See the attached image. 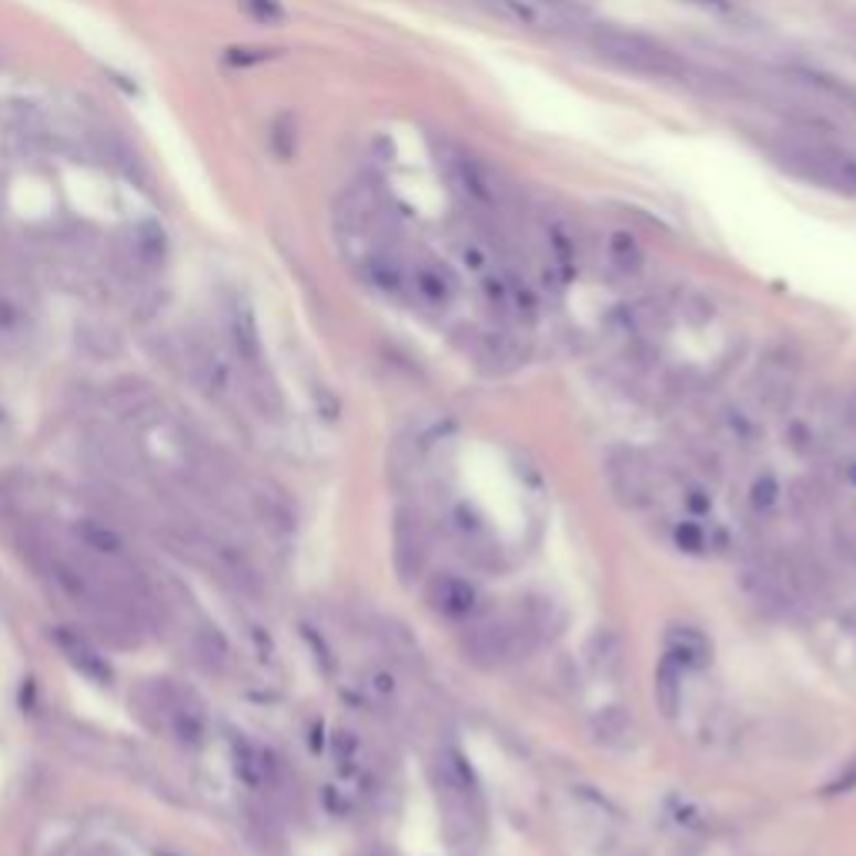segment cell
I'll list each match as a JSON object with an SVG mask.
<instances>
[{
	"mask_svg": "<svg viewBox=\"0 0 856 856\" xmlns=\"http://www.w3.org/2000/svg\"><path fill=\"white\" fill-rule=\"evenodd\" d=\"M683 679H686V669L679 663H673L669 656H663L659 666H656L653 696H656V706L666 719H676L679 709H683V693H686Z\"/></svg>",
	"mask_w": 856,
	"mask_h": 856,
	"instance_id": "44dd1931",
	"label": "cell"
},
{
	"mask_svg": "<svg viewBox=\"0 0 856 856\" xmlns=\"http://www.w3.org/2000/svg\"><path fill=\"white\" fill-rule=\"evenodd\" d=\"M237 4L252 21L268 24V28H275V24H282L288 18L285 8H282V0H237Z\"/></svg>",
	"mask_w": 856,
	"mask_h": 856,
	"instance_id": "4dcf8cb0",
	"label": "cell"
},
{
	"mask_svg": "<svg viewBox=\"0 0 856 856\" xmlns=\"http://www.w3.org/2000/svg\"><path fill=\"white\" fill-rule=\"evenodd\" d=\"M783 168L796 178L829 188L836 194L856 198V151L829 141H800L780 155Z\"/></svg>",
	"mask_w": 856,
	"mask_h": 856,
	"instance_id": "3957f363",
	"label": "cell"
},
{
	"mask_svg": "<svg viewBox=\"0 0 856 856\" xmlns=\"http://www.w3.org/2000/svg\"><path fill=\"white\" fill-rule=\"evenodd\" d=\"M28 331H31L28 298L11 285H0V341H24Z\"/></svg>",
	"mask_w": 856,
	"mask_h": 856,
	"instance_id": "7402d4cb",
	"label": "cell"
},
{
	"mask_svg": "<svg viewBox=\"0 0 856 856\" xmlns=\"http://www.w3.org/2000/svg\"><path fill=\"white\" fill-rule=\"evenodd\" d=\"M532 649L539 646L526 636L516 616H506V620L475 616L472 623H465V633H462V653L478 669H503L509 663L526 659Z\"/></svg>",
	"mask_w": 856,
	"mask_h": 856,
	"instance_id": "7a4b0ae2",
	"label": "cell"
},
{
	"mask_svg": "<svg viewBox=\"0 0 856 856\" xmlns=\"http://www.w3.org/2000/svg\"><path fill=\"white\" fill-rule=\"evenodd\" d=\"M605 478L613 496L626 509H646L656 499V468L646 455L633 448H616L605 458Z\"/></svg>",
	"mask_w": 856,
	"mask_h": 856,
	"instance_id": "277c9868",
	"label": "cell"
},
{
	"mask_svg": "<svg viewBox=\"0 0 856 856\" xmlns=\"http://www.w3.org/2000/svg\"><path fill=\"white\" fill-rule=\"evenodd\" d=\"M585 47L599 54L605 64H613L626 74L636 77H656V81H676L683 77L686 64L669 51L663 41L643 34V31H626L613 24H599L585 31Z\"/></svg>",
	"mask_w": 856,
	"mask_h": 856,
	"instance_id": "6da1fadb",
	"label": "cell"
},
{
	"mask_svg": "<svg viewBox=\"0 0 856 856\" xmlns=\"http://www.w3.org/2000/svg\"><path fill=\"white\" fill-rule=\"evenodd\" d=\"M448 529H452V539L458 542V549L465 552V559L478 569H499L503 566V546L499 539L493 536V529H488V522L468 506V503H458L452 512H448Z\"/></svg>",
	"mask_w": 856,
	"mask_h": 856,
	"instance_id": "8992f818",
	"label": "cell"
},
{
	"mask_svg": "<svg viewBox=\"0 0 856 856\" xmlns=\"http://www.w3.org/2000/svg\"><path fill=\"white\" fill-rule=\"evenodd\" d=\"M77 345L94 358H117L120 355V335L97 318H87L77 325Z\"/></svg>",
	"mask_w": 856,
	"mask_h": 856,
	"instance_id": "cb8c5ba5",
	"label": "cell"
},
{
	"mask_svg": "<svg viewBox=\"0 0 856 856\" xmlns=\"http://www.w3.org/2000/svg\"><path fill=\"white\" fill-rule=\"evenodd\" d=\"M843 468H846V482H849V485L856 488V462H846Z\"/></svg>",
	"mask_w": 856,
	"mask_h": 856,
	"instance_id": "8d00e7d4",
	"label": "cell"
},
{
	"mask_svg": "<svg viewBox=\"0 0 856 856\" xmlns=\"http://www.w3.org/2000/svg\"><path fill=\"white\" fill-rule=\"evenodd\" d=\"M438 165H445L448 181H452L455 191L465 194L468 201H475V204H482V208H499V204H503L499 181L488 175V168H482L475 158H468L465 151H448Z\"/></svg>",
	"mask_w": 856,
	"mask_h": 856,
	"instance_id": "9c48e42d",
	"label": "cell"
},
{
	"mask_svg": "<svg viewBox=\"0 0 856 856\" xmlns=\"http://www.w3.org/2000/svg\"><path fill=\"white\" fill-rule=\"evenodd\" d=\"M54 643H57V649L67 656V663H71L74 669H81L87 679H94V683H107V679H110V663L91 646L87 636H81V633H74V630H57V633H54Z\"/></svg>",
	"mask_w": 856,
	"mask_h": 856,
	"instance_id": "d6986e66",
	"label": "cell"
},
{
	"mask_svg": "<svg viewBox=\"0 0 856 856\" xmlns=\"http://www.w3.org/2000/svg\"><path fill=\"white\" fill-rule=\"evenodd\" d=\"M425 559H429V536H425L422 516L412 506H399L392 522V562L399 579L412 585L422 575Z\"/></svg>",
	"mask_w": 856,
	"mask_h": 856,
	"instance_id": "52a82bcc",
	"label": "cell"
},
{
	"mask_svg": "<svg viewBox=\"0 0 856 856\" xmlns=\"http://www.w3.org/2000/svg\"><path fill=\"white\" fill-rule=\"evenodd\" d=\"M683 506L689 512V519H706L712 512V496L706 493L702 485H689L683 493Z\"/></svg>",
	"mask_w": 856,
	"mask_h": 856,
	"instance_id": "d6a6232c",
	"label": "cell"
},
{
	"mask_svg": "<svg viewBox=\"0 0 856 856\" xmlns=\"http://www.w3.org/2000/svg\"><path fill=\"white\" fill-rule=\"evenodd\" d=\"M228 338H231V351L234 358L249 369L252 376H262V335H258V321L255 311L249 308V302H231L228 308Z\"/></svg>",
	"mask_w": 856,
	"mask_h": 856,
	"instance_id": "7c38bea8",
	"label": "cell"
},
{
	"mask_svg": "<svg viewBox=\"0 0 856 856\" xmlns=\"http://www.w3.org/2000/svg\"><path fill=\"white\" fill-rule=\"evenodd\" d=\"M128 262L138 272H158L168 262V234L158 221H145L131 231Z\"/></svg>",
	"mask_w": 856,
	"mask_h": 856,
	"instance_id": "ac0fdd59",
	"label": "cell"
},
{
	"mask_svg": "<svg viewBox=\"0 0 856 856\" xmlns=\"http://www.w3.org/2000/svg\"><path fill=\"white\" fill-rule=\"evenodd\" d=\"M252 499H255L262 519H265L272 529H278V532H292V529H295V512H292L288 499L278 493L275 485H265V482H262L255 493H252Z\"/></svg>",
	"mask_w": 856,
	"mask_h": 856,
	"instance_id": "d4e9b609",
	"label": "cell"
},
{
	"mask_svg": "<svg viewBox=\"0 0 856 856\" xmlns=\"http://www.w3.org/2000/svg\"><path fill=\"white\" fill-rule=\"evenodd\" d=\"M582 659H585V669L592 679H602V683H616L626 669V646H623V636L616 630H595L589 640H585V649H582Z\"/></svg>",
	"mask_w": 856,
	"mask_h": 856,
	"instance_id": "5bb4252c",
	"label": "cell"
},
{
	"mask_svg": "<svg viewBox=\"0 0 856 856\" xmlns=\"http://www.w3.org/2000/svg\"><path fill=\"white\" fill-rule=\"evenodd\" d=\"M592 740L605 750H630L636 740V716L623 702H609L592 716Z\"/></svg>",
	"mask_w": 856,
	"mask_h": 856,
	"instance_id": "2e32d148",
	"label": "cell"
},
{
	"mask_svg": "<svg viewBox=\"0 0 856 856\" xmlns=\"http://www.w3.org/2000/svg\"><path fill=\"white\" fill-rule=\"evenodd\" d=\"M475 8H482L488 18L526 28V31H549L552 28V8L539 4V0H472Z\"/></svg>",
	"mask_w": 856,
	"mask_h": 856,
	"instance_id": "e0dca14e",
	"label": "cell"
},
{
	"mask_svg": "<svg viewBox=\"0 0 856 856\" xmlns=\"http://www.w3.org/2000/svg\"><path fill=\"white\" fill-rule=\"evenodd\" d=\"M793 382H796V361L786 351H773L760 361V372L753 382V395L760 402V409L767 412H783L790 395H793Z\"/></svg>",
	"mask_w": 856,
	"mask_h": 856,
	"instance_id": "30bf717a",
	"label": "cell"
},
{
	"mask_svg": "<svg viewBox=\"0 0 856 856\" xmlns=\"http://www.w3.org/2000/svg\"><path fill=\"white\" fill-rule=\"evenodd\" d=\"M268 148L278 161H292L298 151V128L292 114H278L268 128Z\"/></svg>",
	"mask_w": 856,
	"mask_h": 856,
	"instance_id": "f1b7e54d",
	"label": "cell"
},
{
	"mask_svg": "<svg viewBox=\"0 0 856 856\" xmlns=\"http://www.w3.org/2000/svg\"><path fill=\"white\" fill-rule=\"evenodd\" d=\"M425 599L442 620L452 623H472L482 616V589L458 572H435L425 582Z\"/></svg>",
	"mask_w": 856,
	"mask_h": 856,
	"instance_id": "5b68a950",
	"label": "cell"
},
{
	"mask_svg": "<svg viewBox=\"0 0 856 856\" xmlns=\"http://www.w3.org/2000/svg\"><path fill=\"white\" fill-rule=\"evenodd\" d=\"M77 546L84 549V556L94 566H107V569H125L128 566V546L120 539V532L101 519H81L74 526Z\"/></svg>",
	"mask_w": 856,
	"mask_h": 856,
	"instance_id": "8fae6325",
	"label": "cell"
},
{
	"mask_svg": "<svg viewBox=\"0 0 856 856\" xmlns=\"http://www.w3.org/2000/svg\"><path fill=\"white\" fill-rule=\"evenodd\" d=\"M168 716H171V729H175L178 743L201 747V740H204V716L191 702H175Z\"/></svg>",
	"mask_w": 856,
	"mask_h": 856,
	"instance_id": "484cf974",
	"label": "cell"
},
{
	"mask_svg": "<svg viewBox=\"0 0 856 856\" xmlns=\"http://www.w3.org/2000/svg\"><path fill=\"white\" fill-rule=\"evenodd\" d=\"M663 656H669L673 663H679L686 673L689 669H702L712 656V643L699 626L689 623H673L663 636Z\"/></svg>",
	"mask_w": 856,
	"mask_h": 856,
	"instance_id": "9a60e30c",
	"label": "cell"
},
{
	"mask_svg": "<svg viewBox=\"0 0 856 856\" xmlns=\"http://www.w3.org/2000/svg\"><path fill=\"white\" fill-rule=\"evenodd\" d=\"M516 623L526 630V636L536 643V646H542V643H552L559 633H562V626H566V613H562V605L552 599V595H542V592H532V595H526L522 602H519V609H516Z\"/></svg>",
	"mask_w": 856,
	"mask_h": 856,
	"instance_id": "4fadbf2b",
	"label": "cell"
},
{
	"mask_svg": "<svg viewBox=\"0 0 856 856\" xmlns=\"http://www.w3.org/2000/svg\"><path fill=\"white\" fill-rule=\"evenodd\" d=\"M268 57H272V51H262V47H231V51L224 54V61H228V64H234V67L265 64Z\"/></svg>",
	"mask_w": 856,
	"mask_h": 856,
	"instance_id": "836d02e7",
	"label": "cell"
},
{
	"mask_svg": "<svg viewBox=\"0 0 856 856\" xmlns=\"http://www.w3.org/2000/svg\"><path fill=\"white\" fill-rule=\"evenodd\" d=\"M605 258L620 275H640L646 265V252L643 244L630 234V231H613L605 241Z\"/></svg>",
	"mask_w": 856,
	"mask_h": 856,
	"instance_id": "603a6c76",
	"label": "cell"
},
{
	"mask_svg": "<svg viewBox=\"0 0 856 856\" xmlns=\"http://www.w3.org/2000/svg\"><path fill=\"white\" fill-rule=\"evenodd\" d=\"M712 429H716V438L732 445V448H753L760 442V422L747 409H740V405L719 409Z\"/></svg>",
	"mask_w": 856,
	"mask_h": 856,
	"instance_id": "ffe728a7",
	"label": "cell"
},
{
	"mask_svg": "<svg viewBox=\"0 0 856 856\" xmlns=\"http://www.w3.org/2000/svg\"><path fill=\"white\" fill-rule=\"evenodd\" d=\"M364 686H369V693L382 702H395L402 686H399V676L389 669V666H376L369 669V676H364Z\"/></svg>",
	"mask_w": 856,
	"mask_h": 856,
	"instance_id": "f546056e",
	"label": "cell"
},
{
	"mask_svg": "<svg viewBox=\"0 0 856 856\" xmlns=\"http://www.w3.org/2000/svg\"><path fill=\"white\" fill-rule=\"evenodd\" d=\"M409 295L432 311H445L458 298V278L445 262L422 258L409 265Z\"/></svg>",
	"mask_w": 856,
	"mask_h": 856,
	"instance_id": "ba28073f",
	"label": "cell"
},
{
	"mask_svg": "<svg viewBox=\"0 0 856 856\" xmlns=\"http://www.w3.org/2000/svg\"><path fill=\"white\" fill-rule=\"evenodd\" d=\"M539 4H546V8H552V11H569L575 0H539Z\"/></svg>",
	"mask_w": 856,
	"mask_h": 856,
	"instance_id": "d590c367",
	"label": "cell"
},
{
	"mask_svg": "<svg viewBox=\"0 0 856 856\" xmlns=\"http://www.w3.org/2000/svg\"><path fill=\"white\" fill-rule=\"evenodd\" d=\"M673 539H676V546H679L683 552H689V556H699V552H706V529H702L696 519L676 522V529H673Z\"/></svg>",
	"mask_w": 856,
	"mask_h": 856,
	"instance_id": "1f68e13d",
	"label": "cell"
},
{
	"mask_svg": "<svg viewBox=\"0 0 856 856\" xmlns=\"http://www.w3.org/2000/svg\"><path fill=\"white\" fill-rule=\"evenodd\" d=\"M234 770L249 786H265V780H268V757L258 747H252V743H237L234 747Z\"/></svg>",
	"mask_w": 856,
	"mask_h": 856,
	"instance_id": "83f0119b",
	"label": "cell"
},
{
	"mask_svg": "<svg viewBox=\"0 0 856 856\" xmlns=\"http://www.w3.org/2000/svg\"><path fill=\"white\" fill-rule=\"evenodd\" d=\"M783 485H780V478L773 475V472H760L757 478H753V485H750V509L757 512V516H773L776 509H780V503H783Z\"/></svg>",
	"mask_w": 856,
	"mask_h": 856,
	"instance_id": "4316f807",
	"label": "cell"
},
{
	"mask_svg": "<svg viewBox=\"0 0 856 856\" xmlns=\"http://www.w3.org/2000/svg\"><path fill=\"white\" fill-rule=\"evenodd\" d=\"M853 783H856V760L846 767V773H839L833 783H826V793L833 796V793H846V790H853Z\"/></svg>",
	"mask_w": 856,
	"mask_h": 856,
	"instance_id": "e575fe53",
	"label": "cell"
}]
</instances>
